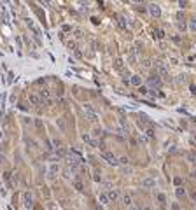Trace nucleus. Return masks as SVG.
Segmentation results:
<instances>
[{"label":"nucleus","instance_id":"5","mask_svg":"<svg viewBox=\"0 0 196 210\" xmlns=\"http://www.w3.org/2000/svg\"><path fill=\"white\" fill-rule=\"evenodd\" d=\"M149 84H151V86H161V77H159L158 74H156V75H151V77H149Z\"/></svg>","mask_w":196,"mask_h":210},{"label":"nucleus","instance_id":"16","mask_svg":"<svg viewBox=\"0 0 196 210\" xmlns=\"http://www.w3.org/2000/svg\"><path fill=\"white\" fill-rule=\"evenodd\" d=\"M117 25H119L121 28H126V19L124 18H117Z\"/></svg>","mask_w":196,"mask_h":210},{"label":"nucleus","instance_id":"9","mask_svg":"<svg viewBox=\"0 0 196 210\" xmlns=\"http://www.w3.org/2000/svg\"><path fill=\"white\" fill-rule=\"evenodd\" d=\"M23 203H25V207H32V196H30V193H23Z\"/></svg>","mask_w":196,"mask_h":210},{"label":"nucleus","instance_id":"10","mask_svg":"<svg viewBox=\"0 0 196 210\" xmlns=\"http://www.w3.org/2000/svg\"><path fill=\"white\" fill-rule=\"evenodd\" d=\"M98 200H100V203H109L110 201V198H109V194H105V193H100V194H98Z\"/></svg>","mask_w":196,"mask_h":210},{"label":"nucleus","instance_id":"29","mask_svg":"<svg viewBox=\"0 0 196 210\" xmlns=\"http://www.w3.org/2000/svg\"><path fill=\"white\" fill-rule=\"evenodd\" d=\"M191 196H193V200H196V193H193V194H191Z\"/></svg>","mask_w":196,"mask_h":210},{"label":"nucleus","instance_id":"4","mask_svg":"<svg viewBox=\"0 0 196 210\" xmlns=\"http://www.w3.org/2000/svg\"><path fill=\"white\" fill-rule=\"evenodd\" d=\"M149 12H151L152 18H159L161 16V9L158 5H149Z\"/></svg>","mask_w":196,"mask_h":210},{"label":"nucleus","instance_id":"19","mask_svg":"<svg viewBox=\"0 0 196 210\" xmlns=\"http://www.w3.org/2000/svg\"><path fill=\"white\" fill-rule=\"evenodd\" d=\"M138 93H140V95H147V93H149V89H147L145 86H140V88H138Z\"/></svg>","mask_w":196,"mask_h":210},{"label":"nucleus","instance_id":"7","mask_svg":"<svg viewBox=\"0 0 196 210\" xmlns=\"http://www.w3.org/2000/svg\"><path fill=\"white\" fill-rule=\"evenodd\" d=\"M107 194H109V198H110V201H116L117 198H119V193H117V191H116V189H109V193H107Z\"/></svg>","mask_w":196,"mask_h":210},{"label":"nucleus","instance_id":"2","mask_svg":"<svg viewBox=\"0 0 196 210\" xmlns=\"http://www.w3.org/2000/svg\"><path fill=\"white\" fill-rule=\"evenodd\" d=\"M67 161H68V165H70L72 168H75L77 165L81 163V158L77 156V154H68V156H67Z\"/></svg>","mask_w":196,"mask_h":210},{"label":"nucleus","instance_id":"23","mask_svg":"<svg viewBox=\"0 0 196 210\" xmlns=\"http://www.w3.org/2000/svg\"><path fill=\"white\" fill-rule=\"evenodd\" d=\"M184 194H186V193H184V189H182V187H179V189H177V196H179V198H182Z\"/></svg>","mask_w":196,"mask_h":210},{"label":"nucleus","instance_id":"28","mask_svg":"<svg viewBox=\"0 0 196 210\" xmlns=\"http://www.w3.org/2000/svg\"><path fill=\"white\" fill-rule=\"evenodd\" d=\"M131 2H135V4H138V2H142V0H131Z\"/></svg>","mask_w":196,"mask_h":210},{"label":"nucleus","instance_id":"12","mask_svg":"<svg viewBox=\"0 0 196 210\" xmlns=\"http://www.w3.org/2000/svg\"><path fill=\"white\" fill-rule=\"evenodd\" d=\"M131 203H133V201H131V196H130V194H124V196H123V205H124V207H131Z\"/></svg>","mask_w":196,"mask_h":210},{"label":"nucleus","instance_id":"20","mask_svg":"<svg viewBox=\"0 0 196 210\" xmlns=\"http://www.w3.org/2000/svg\"><path fill=\"white\" fill-rule=\"evenodd\" d=\"M142 67H144V68H151V61H149V60H144V61H142Z\"/></svg>","mask_w":196,"mask_h":210},{"label":"nucleus","instance_id":"26","mask_svg":"<svg viewBox=\"0 0 196 210\" xmlns=\"http://www.w3.org/2000/svg\"><path fill=\"white\" fill-rule=\"evenodd\" d=\"M158 200H159L161 203H165V196H163V194H158Z\"/></svg>","mask_w":196,"mask_h":210},{"label":"nucleus","instance_id":"13","mask_svg":"<svg viewBox=\"0 0 196 210\" xmlns=\"http://www.w3.org/2000/svg\"><path fill=\"white\" fill-rule=\"evenodd\" d=\"M130 82H131V84H135V86H140V82H142V79L138 77V75H133V77L130 79Z\"/></svg>","mask_w":196,"mask_h":210},{"label":"nucleus","instance_id":"18","mask_svg":"<svg viewBox=\"0 0 196 210\" xmlns=\"http://www.w3.org/2000/svg\"><path fill=\"white\" fill-rule=\"evenodd\" d=\"M154 37H156V39H163V37H165L163 30H156V32H154Z\"/></svg>","mask_w":196,"mask_h":210},{"label":"nucleus","instance_id":"3","mask_svg":"<svg viewBox=\"0 0 196 210\" xmlns=\"http://www.w3.org/2000/svg\"><path fill=\"white\" fill-rule=\"evenodd\" d=\"M82 109H84V112H86V116H88V117H89L91 121H96V114L93 112V109H91V105H84Z\"/></svg>","mask_w":196,"mask_h":210},{"label":"nucleus","instance_id":"8","mask_svg":"<svg viewBox=\"0 0 196 210\" xmlns=\"http://www.w3.org/2000/svg\"><path fill=\"white\" fill-rule=\"evenodd\" d=\"M142 186H144V187H154V186H156V180H154V179H144V180H142Z\"/></svg>","mask_w":196,"mask_h":210},{"label":"nucleus","instance_id":"27","mask_svg":"<svg viewBox=\"0 0 196 210\" xmlns=\"http://www.w3.org/2000/svg\"><path fill=\"white\" fill-rule=\"evenodd\" d=\"M128 163V158H121V165H126Z\"/></svg>","mask_w":196,"mask_h":210},{"label":"nucleus","instance_id":"11","mask_svg":"<svg viewBox=\"0 0 196 210\" xmlns=\"http://www.w3.org/2000/svg\"><path fill=\"white\" fill-rule=\"evenodd\" d=\"M30 102H32L33 105L40 103V102H42V100H40V95H30Z\"/></svg>","mask_w":196,"mask_h":210},{"label":"nucleus","instance_id":"25","mask_svg":"<svg viewBox=\"0 0 196 210\" xmlns=\"http://www.w3.org/2000/svg\"><path fill=\"white\" fill-rule=\"evenodd\" d=\"M173 182H175V184H177V186H180V184H182V179H180V177H177V179H175Z\"/></svg>","mask_w":196,"mask_h":210},{"label":"nucleus","instance_id":"6","mask_svg":"<svg viewBox=\"0 0 196 210\" xmlns=\"http://www.w3.org/2000/svg\"><path fill=\"white\" fill-rule=\"evenodd\" d=\"M82 140H84L88 145H91V147H96V142H95V140H91V137L88 135V133H84V135H82Z\"/></svg>","mask_w":196,"mask_h":210},{"label":"nucleus","instance_id":"21","mask_svg":"<svg viewBox=\"0 0 196 210\" xmlns=\"http://www.w3.org/2000/svg\"><path fill=\"white\" fill-rule=\"evenodd\" d=\"M189 26H191V30H193V32H196V19H191Z\"/></svg>","mask_w":196,"mask_h":210},{"label":"nucleus","instance_id":"24","mask_svg":"<svg viewBox=\"0 0 196 210\" xmlns=\"http://www.w3.org/2000/svg\"><path fill=\"white\" fill-rule=\"evenodd\" d=\"M128 61H130V63H133V61H135V54H133V53H130V56H128Z\"/></svg>","mask_w":196,"mask_h":210},{"label":"nucleus","instance_id":"1","mask_svg":"<svg viewBox=\"0 0 196 210\" xmlns=\"http://www.w3.org/2000/svg\"><path fill=\"white\" fill-rule=\"evenodd\" d=\"M102 158H103V159H105V161H107L109 165H114V166L121 165V161H117V158H116V156L112 154V152H107V151H105L103 154H102Z\"/></svg>","mask_w":196,"mask_h":210},{"label":"nucleus","instance_id":"14","mask_svg":"<svg viewBox=\"0 0 196 210\" xmlns=\"http://www.w3.org/2000/svg\"><path fill=\"white\" fill-rule=\"evenodd\" d=\"M56 172H58V166H56V165H53V166L49 168V177H51V179H54V177H56Z\"/></svg>","mask_w":196,"mask_h":210},{"label":"nucleus","instance_id":"17","mask_svg":"<svg viewBox=\"0 0 196 210\" xmlns=\"http://www.w3.org/2000/svg\"><path fill=\"white\" fill-rule=\"evenodd\" d=\"M74 186H75V189H77V191H84V187H82V182H81V180H75V182H74Z\"/></svg>","mask_w":196,"mask_h":210},{"label":"nucleus","instance_id":"22","mask_svg":"<svg viewBox=\"0 0 196 210\" xmlns=\"http://www.w3.org/2000/svg\"><path fill=\"white\" fill-rule=\"evenodd\" d=\"M116 68H117V70L123 68V61H121V60H116Z\"/></svg>","mask_w":196,"mask_h":210},{"label":"nucleus","instance_id":"15","mask_svg":"<svg viewBox=\"0 0 196 210\" xmlns=\"http://www.w3.org/2000/svg\"><path fill=\"white\" fill-rule=\"evenodd\" d=\"M156 65H158V72H159L161 75H166V67H165L163 63H156Z\"/></svg>","mask_w":196,"mask_h":210}]
</instances>
